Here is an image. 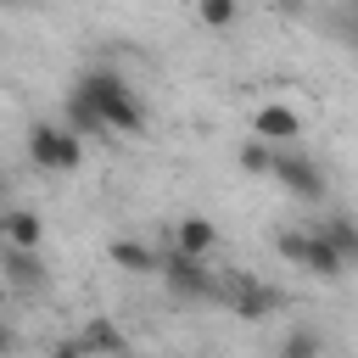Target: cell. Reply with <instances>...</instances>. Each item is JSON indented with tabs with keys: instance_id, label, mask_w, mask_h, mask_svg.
<instances>
[{
	"instance_id": "obj_3",
	"label": "cell",
	"mask_w": 358,
	"mask_h": 358,
	"mask_svg": "<svg viewBox=\"0 0 358 358\" xmlns=\"http://www.w3.org/2000/svg\"><path fill=\"white\" fill-rule=\"evenodd\" d=\"M213 296H224L235 319H268V313L280 308V291H268V285H252V280H241V274L218 280V291H213Z\"/></svg>"
},
{
	"instance_id": "obj_12",
	"label": "cell",
	"mask_w": 358,
	"mask_h": 358,
	"mask_svg": "<svg viewBox=\"0 0 358 358\" xmlns=\"http://www.w3.org/2000/svg\"><path fill=\"white\" fill-rule=\"evenodd\" d=\"M78 341H84V352H90V358H123V336H117V324H112V319H90Z\"/></svg>"
},
{
	"instance_id": "obj_1",
	"label": "cell",
	"mask_w": 358,
	"mask_h": 358,
	"mask_svg": "<svg viewBox=\"0 0 358 358\" xmlns=\"http://www.w3.org/2000/svg\"><path fill=\"white\" fill-rule=\"evenodd\" d=\"M73 90H78V95H84V101H90V106L106 117V129H112V134H140V129H145V106L134 101V90H129L117 73L90 67V73H84Z\"/></svg>"
},
{
	"instance_id": "obj_4",
	"label": "cell",
	"mask_w": 358,
	"mask_h": 358,
	"mask_svg": "<svg viewBox=\"0 0 358 358\" xmlns=\"http://www.w3.org/2000/svg\"><path fill=\"white\" fill-rule=\"evenodd\" d=\"M274 179H280L296 201H319V196H324V173H319V162L302 157V151H280V157H274Z\"/></svg>"
},
{
	"instance_id": "obj_18",
	"label": "cell",
	"mask_w": 358,
	"mask_h": 358,
	"mask_svg": "<svg viewBox=\"0 0 358 358\" xmlns=\"http://www.w3.org/2000/svg\"><path fill=\"white\" fill-rule=\"evenodd\" d=\"M302 235H308V229H285V235H280V257H285V263H302Z\"/></svg>"
},
{
	"instance_id": "obj_13",
	"label": "cell",
	"mask_w": 358,
	"mask_h": 358,
	"mask_svg": "<svg viewBox=\"0 0 358 358\" xmlns=\"http://www.w3.org/2000/svg\"><path fill=\"white\" fill-rule=\"evenodd\" d=\"M67 129H73L78 140H84V134H112V129H106V117H101V112H95V106H90L78 90L67 95Z\"/></svg>"
},
{
	"instance_id": "obj_7",
	"label": "cell",
	"mask_w": 358,
	"mask_h": 358,
	"mask_svg": "<svg viewBox=\"0 0 358 358\" xmlns=\"http://www.w3.org/2000/svg\"><path fill=\"white\" fill-rule=\"evenodd\" d=\"M0 235H6L11 252H39L45 246V218L34 207H6L0 213Z\"/></svg>"
},
{
	"instance_id": "obj_17",
	"label": "cell",
	"mask_w": 358,
	"mask_h": 358,
	"mask_svg": "<svg viewBox=\"0 0 358 358\" xmlns=\"http://www.w3.org/2000/svg\"><path fill=\"white\" fill-rule=\"evenodd\" d=\"M196 17H201L207 28H229V22L241 17V6H235V0H201V6H196Z\"/></svg>"
},
{
	"instance_id": "obj_11",
	"label": "cell",
	"mask_w": 358,
	"mask_h": 358,
	"mask_svg": "<svg viewBox=\"0 0 358 358\" xmlns=\"http://www.w3.org/2000/svg\"><path fill=\"white\" fill-rule=\"evenodd\" d=\"M117 268H129V274H162V257L145 246V241H112V252H106Z\"/></svg>"
},
{
	"instance_id": "obj_8",
	"label": "cell",
	"mask_w": 358,
	"mask_h": 358,
	"mask_svg": "<svg viewBox=\"0 0 358 358\" xmlns=\"http://www.w3.org/2000/svg\"><path fill=\"white\" fill-rule=\"evenodd\" d=\"M296 268H308V274H319V280H341L347 257L330 246L324 229H308V235H302V263H296Z\"/></svg>"
},
{
	"instance_id": "obj_10",
	"label": "cell",
	"mask_w": 358,
	"mask_h": 358,
	"mask_svg": "<svg viewBox=\"0 0 358 358\" xmlns=\"http://www.w3.org/2000/svg\"><path fill=\"white\" fill-rule=\"evenodd\" d=\"M0 268H6V285H17V291H34V285H45V268H39V252H0Z\"/></svg>"
},
{
	"instance_id": "obj_16",
	"label": "cell",
	"mask_w": 358,
	"mask_h": 358,
	"mask_svg": "<svg viewBox=\"0 0 358 358\" xmlns=\"http://www.w3.org/2000/svg\"><path fill=\"white\" fill-rule=\"evenodd\" d=\"M319 229L330 235V246H336V252H341L347 263L358 257V224H347V218H330V224H319Z\"/></svg>"
},
{
	"instance_id": "obj_5",
	"label": "cell",
	"mask_w": 358,
	"mask_h": 358,
	"mask_svg": "<svg viewBox=\"0 0 358 358\" xmlns=\"http://www.w3.org/2000/svg\"><path fill=\"white\" fill-rule=\"evenodd\" d=\"M162 280H168L173 296H207V291H218V274L201 257H185V252H168L162 257Z\"/></svg>"
},
{
	"instance_id": "obj_6",
	"label": "cell",
	"mask_w": 358,
	"mask_h": 358,
	"mask_svg": "<svg viewBox=\"0 0 358 358\" xmlns=\"http://www.w3.org/2000/svg\"><path fill=\"white\" fill-rule=\"evenodd\" d=\"M302 134V117L291 112V106H280V101H268V106H257V117H252V140H263V145H291Z\"/></svg>"
},
{
	"instance_id": "obj_14",
	"label": "cell",
	"mask_w": 358,
	"mask_h": 358,
	"mask_svg": "<svg viewBox=\"0 0 358 358\" xmlns=\"http://www.w3.org/2000/svg\"><path fill=\"white\" fill-rule=\"evenodd\" d=\"M274 157H280V151L263 145V140H246V145H241V168L257 173V179H274Z\"/></svg>"
},
{
	"instance_id": "obj_15",
	"label": "cell",
	"mask_w": 358,
	"mask_h": 358,
	"mask_svg": "<svg viewBox=\"0 0 358 358\" xmlns=\"http://www.w3.org/2000/svg\"><path fill=\"white\" fill-rule=\"evenodd\" d=\"M319 352H324V341H319V330H308V324L280 341V358H319Z\"/></svg>"
},
{
	"instance_id": "obj_2",
	"label": "cell",
	"mask_w": 358,
	"mask_h": 358,
	"mask_svg": "<svg viewBox=\"0 0 358 358\" xmlns=\"http://www.w3.org/2000/svg\"><path fill=\"white\" fill-rule=\"evenodd\" d=\"M28 157H34V168H45V173H73V168L84 162V140H78L73 129H62V123H39V129L28 134Z\"/></svg>"
},
{
	"instance_id": "obj_9",
	"label": "cell",
	"mask_w": 358,
	"mask_h": 358,
	"mask_svg": "<svg viewBox=\"0 0 358 358\" xmlns=\"http://www.w3.org/2000/svg\"><path fill=\"white\" fill-rule=\"evenodd\" d=\"M218 246V224L213 218H201V213H190V218H179L173 224V252H185V257H201L207 263V252Z\"/></svg>"
}]
</instances>
